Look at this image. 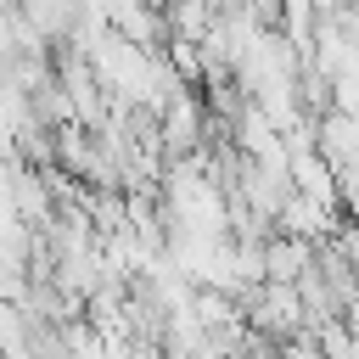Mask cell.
<instances>
[{"label":"cell","mask_w":359,"mask_h":359,"mask_svg":"<svg viewBox=\"0 0 359 359\" xmlns=\"http://www.w3.org/2000/svg\"><path fill=\"white\" fill-rule=\"evenodd\" d=\"M252 325L269 331V337L297 331V325H303V292H297V286H275V280H264V286H258V303H252Z\"/></svg>","instance_id":"1"},{"label":"cell","mask_w":359,"mask_h":359,"mask_svg":"<svg viewBox=\"0 0 359 359\" xmlns=\"http://www.w3.org/2000/svg\"><path fill=\"white\" fill-rule=\"evenodd\" d=\"M309 269H314L309 241H297V236H275V241H264V280H275V286H297Z\"/></svg>","instance_id":"2"},{"label":"cell","mask_w":359,"mask_h":359,"mask_svg":"<svg viewBox=\"0 0 359 359\" xmlns=\"http://www.w3.org/2000/svg\"><path fill=\"white\" fill-rule=\"evenodd\" d=\"M275 219H280L297 241H309V236H320V230H325V219H331V213H325L314 196H297V191H292V196H286V208H280Z\"/></svg>","instance_id":"3"},{"label":"cell","mask_w":359,"mask_h":359,"mask_svg":"<svg viewBox=\"0 0 359 359\" xmlns=\"http://www.w3.org/2000/svg\"><path fill=\"white\" fill-rule=\"evenodd\" d=\"M112 22L135 39V45H146V39H157V17L140 6V0H112Z\"/></svg>","instance_id":"4"},{"label":"cell","mask_w":359,"mask_h":359,"mask_svg":"<svg viewBox=\"0 0 359 359\" xmlns=\"http://www.w3.org/2000/svg\"><path fill=\"white\" fill-rule=\"evenodd\" d=\"M0 342H6L11 353H22V337H17V309H11V303H0Z\"/></svg>","instance_id":"5"}]
</instances>
